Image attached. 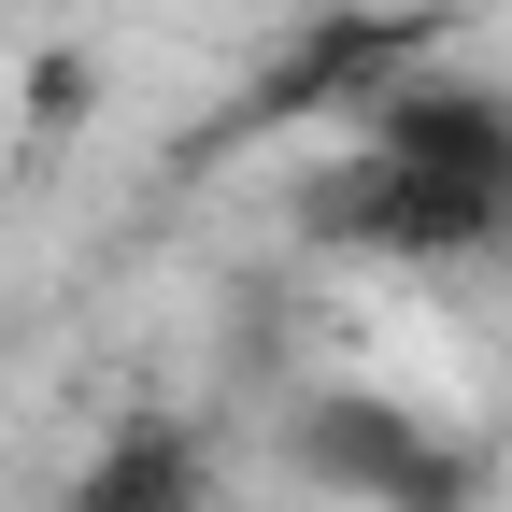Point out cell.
<instances>
[{
	"mask_svg": "<svg viewBox=\"0 0 512 512\" xmlns=\"http://www.w3.org/2000/svg\"><path fill=\"white\" fill-rule=\"evenodd\" d=\"M313 242L370 271H484L512 256V86L484 72H399L342 114V157L313 185Z\"/></svg>",
	"mask_w": 512,
	"mask_h": 512,
	"instance_id": "1",
	"label": "cell"
},
{
	"mask_svg": "<svg viewBox=\"0 0 512 512\" xmlns=\"http://www.w3.org/2000/svg\"><path fill=\"white\" fill-rule=\"evenodd\" d=\"M72 512H214V470H200L185 427H128L114 456L72 484Z\"/></svg>",
	"mask_w": 512,
	"mask_h": 512,
	"instance_id": "2",
	"label": "cell"
},
{
	"mask_svg": "<svg viewBox=\"0 0 512 512\" xmlns=\"http://www.w3.org/2000/svg\"><path fill=\"white\" fill-rule=\"evenodd\" d=\"M313 456H328V470H356L370 498H441V484H456V470H441L399 413H370V399H328V413H313Z\"/></svg>",
	"mask_w": 512,
	"mask_h": 512,
	"instance_id": "3",
	"label": "cell"
}]
</instances>
